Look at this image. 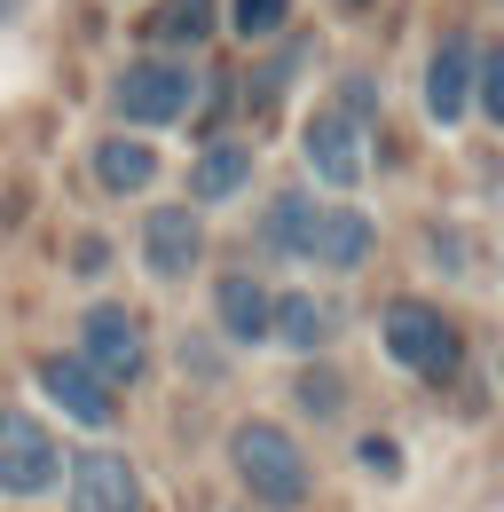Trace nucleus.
Wrapping results in <instances>:
<instances>
[{
	"mask_svg": "<svg viewBox=\"0 0 504 512\" xmlns=\"http://www.w3.org/2000/svg\"><path fill=\"white\" fill-rule=\"evenodd\" d=\"M268 331H276L284 347L315 355V347L339 331V308H331V300H315V292H292V300H268Z\"/></svg>",
	"mask_w": 504,
	"mask_h": 512,
	"instance_id": "obj_12",
	"label": "nucleus"
},
{
	"mask_svg": "<svg viewBox=\"0 0 504 512\" xmlns=\"http://www.w3.org/2000/svg\"><path fill=\"white\" fill-rule=\"evenodd\" d=\"M205 32H213V0H158L142 16V40H158V48H197Z\"/></svg>",
	"mask_w": 504,
	"mask_h": 512,
	"instance_id": "obj_17",
	"label": "nucleus"
},
{
	"mask_svg": "<svg viewBox=\"0 0 504 512\" xmlns=\"http://www.w3.org/2000/svg\"><path fill=\"white\" fill-rule=\"evenodd\" d=\"M197 253H205V229H197L189 205H158V213L142 221V260H150V276H189Z\"/></svg>",
	"mask_w": 504,
	"mask_h": 512,
	"instance_id": "obj_9",
	"label": "nucleus"
},
{
	"mask_svg": "<svg viewBox=\"0 0 504 512\" xmlns=\"http://www.w3.org/2000/svg\"><path fill=\"white\" fill-rule=\"evenodd\" d=\"M95 182H103L111 197H126V190H150V182H158V158H150V142H126V134L95 142Z\"/></svg>",
	"mask_w": 504,
	"mask_h": 512,
	"instance_id": "obj_16",
	"label": "nucleus"
},
{
	"mask_svg": "<svg viewBox=\"0 0 504 512\" xmlns=\"http://www.w3.org/2000/svg\"><path fill=\"white\" fill-rule=\"evenodd\" d=\"M71 512H142V481L119 449L71 457Z\"/></svg>",
	"mask_w": 504,
	"mask_h": 512,
	"instance_id": "obj_6",
	"label": "nucleus"
},
{
	"mask_svg": "<svg viewBox=\"0 0 504 512\" xmlns=\"http://www.w3.org/2000/svg\"><path fill=\"white\" fill-rule=\"evenodd\" d=\"M229 457H237V473H245V489L260 497V505H276V512L308 505V457H300V442H292L284 426L245 418L237 442H229Z\"/></svg>",
	"mask_w": 504,
	"mask_h": 512,
	"instance_id": "obj_1",
	"label": "nucleus"
},
{
	"mask_svg": "<svg viewBox=\"0 0 504 512\" xmlns=\"http://www.w3.org/2000/svg\"><path fill=\"white\" fill-rule=\"evenodd\" d=\"M386 355L402 363V371H418V379H449L457 363H465V347H457V323L426 308V300H394L386 308Z\"/></svg>",
	"mask_w": 504,
	"mask_h": 512,
	"instance_id": "obj_2",
	"label": "nucleus"
},
{
	"mask_svg": "<svg viewBox=\"0 0 504 512\" xmlns=\"http://www.w3.org/2000/svg\"><path fill=\"white\" fill-rule=\"evenodd\" d=\"M252 182V150L245 142H213L197 166H189V197L197 205H221V197H237Z\"/></svg>",
	"mask_w": 504,
	"mask_h": 512,
	"instance_id": "obj_14",
	"label": "nucleus"
},
{
	"mask_svg": "<svg viewBox=\"0 0 504 512\" xmlns=\"http://www.w3.org/2000/svg\"><path fill=\"white\" fill-rule=\"evenodd\" d=\"M300 150H308L315 182H331V190H355V182H363V134H355L347 111H315L308 134H300Z\"/></svg>",
	"mask_w": 504,
	"mask_h": 512,
	"instance_id": "obj_7",
	"label": "nucleus"
},
{
	"mask_svg": "<svg viewBox=\"0 0 504 512\" xmlns=\"http://www.w3.org/2000/svg\"><path fill=\"white\" fill-rule=\"evenodd\" d=\"M48 481H56V442H48V426L24 418V410H0V489H8V497H40Z\"/></svg>",
	"mask_w": 504,
	"mask_h": 512,
	"instance_id": "obj_5",
	"label": "nucleus"
},
{
	"mask_svg": "<svg viewBox=\"0 0 504 512\" xmlns=\"http://www.w3.org/2000/svg\"><path fill=\"white\" fill-rule=\"evenodd\" d=\"M315 205L308 190H284V197H268V213H260V245L268 253H308V237H315Z\"/></svg>",
	"mask_w": 504,
	"mask_h": 512,
	"instance_id": "obj_15",
	"label": "nucleus"
},
{
	"mask_svg": "<svg viewBox=\"0 0 504 512\" xmlns=\"http://www.w3.org/2000/svg\"><path fill=\"white\" fill-rule=\"evenodd\" d=\"M371 213H355V205H323V213H315V237H308V253L323 260V268H339V276H347V268H363V260H371Z\"/></svg>",
	"mask_w": 504,
	"mask_h": 512,
	"instance_id": "obj_11",
	"label": "nucleus"
},
{
	"mask_svg": "<svg viewBox=\"0 0 504 512\" xmlns=\"http://www.w3.org/2000/svg\"><path fill=\"white\" fill-rule=\"evenodd\" d=\"M213 308H221V331H229V339H268V292H260V276L229 268V276L213 284Z\"/></svg>",
	"mask_w": 504,
	"mask_h": 512,
	"instance_id": "obj_13",
	"label": "nucleus"
},
{
	"mask_svg": "<svg viewBox=\"0 0 504 512\" xmlns=\"http://www.w3.org/2000/svg\"><path fill=\"white\" fill-rule=\"evenodd\" d=\"M473 40H441L434 64H426V111H434L441 127H457L465 119V103H473Z\"/></svg>",
	"mask_w": 504,
	"mask_h": 512,
	"instance_id": "obj_10",
	"label": "nucleus"
},
{
	"mask_svg": "<svg viewBox=\"0 0 504 512\" xmlns=\"http://www.w3.org/2000/svg\"><path fill=\"white\" fill-rule=\"evenodd\" d=\"M40 386H48V402H56L63 418H79V426H111V418H119V394L95 379L79 355H56V363H40Z\"/></svg>",
	"mask_w": 504,
	"mask_h": 512,
	"instance_id": "obj_8",
	"label": "nucleus"
},
{
	"mask_svg": "<svg viewBox=\"0 0 504 512\" xmlns=\"http://www.w3.org/2000/svg\"><path fill=\"white\" fill-rule=\"evenodd\" d=\"M79 347H87L79 363H87L103 386H134L142 371H150V339H142V323L126 316V308H87Z\"/></svg>",
	"mask_w": 504,
	"mask_h": 512,
	"instance_id": "obj_4",
	"label": "nucleus"
},
{
	"mask_svg": "<svg viewBox=\"0 0 504 512\" xmlns=\"http://www.w3.org/2000/svg\"><path fill=\"white\" fill-rule=\"evenodd\" d=\"M284 16H292V0H237V32L245 40H268Z\"/></svg>",
	"mask_w": 504,
	"mask_h": 512,
	"instance_id": "obj_18",
	"label": "nucleus"
},
{
	"mask_svg": "<svg viewBox=\"0 0 504 512\" xmlns=\"http://www.w3.org/2000/svg\"><path fill=\"white\" fill-rule=\"evenodd\" d=\"M189 95H197V71L189 64H134L119 71V87H111V103H119V119H134V127H174L189 111Z\"/></svg>",
	"mask_w": 504,
	"mask_h": 512,
	"instance_id": "obj_3",
	"label": "nucleus"
},
{
	"mask_svg": "<svg viewBox=\"0 0 504 512\" xmlns=\"http://www.w3.org/2000/svg\"><path fill=\"white\" fill-rule=\"evenodd\" d=\"M473 64H481V103L504 119V64H497V56H473Z\"/></svg>",
	"mask_w": 504,
	"mask_h": 512,
	"instance_id": "obj_19",
	"label": "nucleus"
}]
</instances>
